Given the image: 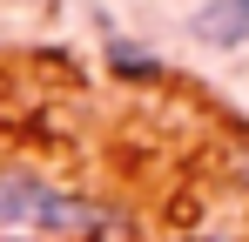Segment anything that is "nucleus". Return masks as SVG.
Segmentation results:
<instances>
[{"label": "nucleus", "instance_id": "f257e3e1", "mask_svg": "<svg viewBox=\"0 0 249 242\" xmlns=\"http://www.w3.org/2000/svg\"><path fill=\"white\" fill-rule=\"evenodd\" d=\"M0 242H135V222L34 161H0Z\"/></svg>", "mask_w": 249, "mask_h": 242}, {"label": "nucleus", "instance_id": "f03ea898", "mask_svg": "<svg viewBox=\"0 0 249 242\" xmlns=\"http://www.w3.org/2000/svg\"><path fill=\"white\" fill-rule=\"evenodd\" d=\"M189 34L202 40V47H243L249 40V0H202L196 14H189Z\"/></svg>", "mask_w": 249, "mask_h": 242}, {"label": "nucleus", "instance_id": "7ed1b4c3", "mask_svg": "<svg viewBox=\"0 0 249 242\" xmlns=\"http://www.w3.org/2000/svg\"><path fill=\"white\" fill-rule=\"evenodd\" d=\"M108 68H115L122 81H142V87H155V81H162V61H155V54H142L135 40H108Z\"/></svg>", "mask_w": 249, "mask_h": 242}, {"label": "nucleus", "instance_id": "20e7f679", "mask_svg": "<svg viewBox=\"0 0 249 242\" xmlns=\"http://www.w3.org/2000/svg\"><path fill=\"white\" fill-rule=\"evenodd\" d=\"M168 242H236L229 229H215V222H189V229H175Z\"/></svg>", "mask_w": 249, "mask_h": 242}]
</instances>
